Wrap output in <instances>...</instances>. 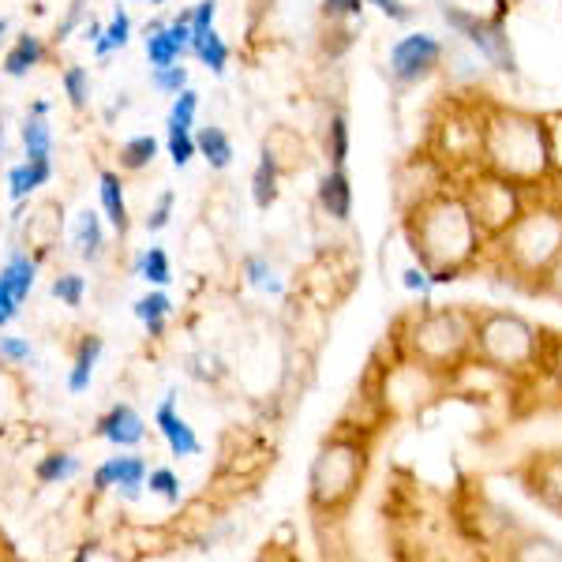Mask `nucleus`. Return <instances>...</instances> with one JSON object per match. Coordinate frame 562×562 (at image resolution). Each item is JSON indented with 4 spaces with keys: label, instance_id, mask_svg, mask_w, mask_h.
<instances>
[{
    "label": "nucleus",
    "instance_id": "f257e3e1",
    "mask_svg": "<svg viewBox=\"0 0 562 562\" xmlns=\"http://www.w3.org/2000/svg\"><path fill=\"white\" fill-rule=\"evenodd\" d=\"M480 240L484 233L461 195H435L409 217V244L420 267L428 270L431 285L454 281L476 259Z\"/></svg>",
    "mask_w": 562,
    "mask_h": 562
},
{
    "label": "nucleus",
    "instance_id": "f03ea898",
    "mask_svg": "<svg viewBox=\"0 0 562 562\" xmlns=\"http://www.w3.org/2000/svg\"><path fill=\"white\" fill-rule=\"evenodd\" d=\"M480 154L492 173L514 184H537L555 166V147L540 116L510 113V109L487 116V124L480 128Z\"/></svg>",
    "mask_w": 562,
    "mask_h": 562
},
{
    "label": "nucleus",
    "instance_id": "7ed1b4c3",
    "mask_svg": "<svg viewBox=\"0 0 562 562\" xmlns=\"http://www.w3.org/2000/svg\"><path fill=\"white\" fill-rule=\"evenodd\" d=\"M368 469V450L352 435H338V439H326L323 450L312 461V473H307V503L319 514H338L357 498L360 484H364Z\"/></svg>",
    "mask_w": 562,
    "mask_h": 562
},
{
    "label": "nucleus",
    "instance_id": "20e7f679",
    "mask_svg": "<svg viewBox=\"0 0 562 562\" xmlns=\"http://www.w3.org/2000/svg\"><path fill=\"white\" fill-rule=\"evenodd\" d=\"M473 349L498 371H521L540 360V334L514 312H487L473 323Z\"/></svg>",
    "mask_w": 562,
    "mask_h": 562
},
{
    "label": "nucleus",
    "instance_id": "39448f33",
    "mask_svg": "<svg viewBox=\"0 0 562 562\" xmlns=\"http://www.w3.org/2000/svg\"><path fill=\"white\" fill-rule=\"evenodd\" d=\"M409 352L428 371L458 368L473 349V323L465 315L439 307V312H424L420 319L409 326Z\"/></svg>",
    "mask_w": 562,
    "mask_h": 562
},
{
    "label": "nucleus",
    "instance_id": "423d86ee",
    "mask_svg": "<svg viewBox=\"0 0 562 562\" xmlns=\"http://www.w3.org/2000/svg\"><path fill=\"white\" fill-rule=\"evenodd\" d=\"M506 259L525 278H540L551 259L562 251V214L559 211H529L503 233Z\"/></svg>",
    "mask_w": 562,
    "mask_h": 562
},
{
    "label": "nucleus",
    "instance_id": "0eeeda50",
    "mask_svg": "<svg viewBox=\"0 0 562 562\" xmlns=\"http://www.w3.org/2000/svg\"><path fill=\"white\" fill-rule=\"evenodd\" d=\"M521 184L498 177L487 169V177H480L473 184V192L465 195L469 211H473L480 233H492V237H503L514 222L521 217Z\"/></svg>",
    "mask_w": 562,
    "mask_h": 562
},
{
    "label": "nucleus",
    "instance_id": "6e6552de",
    "mask_svg": "<svg viewBox=\"0 0 562 562\" xmlns=\"http://www.w3.org/2000/svg\"><path fill=\"white\" fill-rule=\"evenodd\" d=\"M442 20H447L461 38H469L480 49V57L487 65H495L498 71H518V57H514V45H510V34H506V4L503 12L492 15V20H480V15L465 12V8H442Z\"/></svg>",
    "mask_w": 562,
    "mask_h": 562
},
{
    "label": "nucleus",
    "instance_id": "1a4fd4ad",
    "mask_svg": "<svg viewBox=\"0 0 562 562\" xmlns=\"http://www.w3.org/2000/svg\"><path fill=\"white\" fill-rule=\"evenodd\" d=\"M442 60V42L435 34H405L390 45V76L397 83H420Z\"/></svg>",
    "mask_w": 562,
    "mask_h": 562
},
{
    "label": "nucleus",
    "instance_id": "9d476101",
    "mask_svg": "<svg viewBox=\"0 0 562 562\" xmlns=\"http://www.w3.org/2000/svg\"><path fill=\"white\" fill-rule=\"evenodd\" d=\"M147 458L143 454H116V458H105L102 465L90 473V487L94 495H105V492H116L124 503H135L143 492H147Z\"/></svg>",
    "mask_w": 562,
    "mask_h": 562
},
{
    "label": "nucleus",
    "instance_id": "9b49d317",
    "mask_svg": "<svg viewBox=\"0 0 562 562\" xmlns=\"http://www.w3.org/2000/svg\"><path fill=\"white\" fill-rule=\"evenodd\" d=\"M143 49H147L150 68L177 65L192 53V26H188V12H180L177 20L161 23L154 20L143 26Z\"/></svg>",
    "mask_w": 562,
    "mask_h": 562
},
{
    "label": "nucleus",
    "instance_id": "f8f14e48",
    "mask_svg": "<svg viewBox=\"0 0 562 562\" xmlns=\"http://www.w3.org/2000/svg\"><path fill=\"white\" fill-rule=\"evenodd\" d=\"M94 435H98V439H105L109 447H116V450H135L143 439H147V420H143L135 405L116 402V405H109L102 416H98Z\"/></svg>",
    "mask_w": 562,
    "mask_h": 562
},
{
    "label": "nucleus",
    "instance_id": "ddd939ff",
    "mask_svg": "<svg viewBox=\"0 0 562 562\" xmlns=\"http://www.w3.org/2000/svg\"><path fill=\"white\" fill-rule=\"evenodd\" d=\"M154 428H158V435L166 439V447L173 458H199L203 454V442H199L195 428L177 413V390H169V394L161 397L158 413H154Z\"/></svg>",
    "mask_w": 562,
    "mask_h": 562
},
{
    "label": "nucleus",
    "instance_id": "4468645a",
    "mask_svg": "<svg viewBox=\"0 0 562 562\" xmlns=\"http://www.w3.org/2000/svg\"><path fill=\"white\" fill-rule=\"evenodd\" d=\"M45 60H49V45H45V38H38V34H31V31H23V34H15L12 45L4 49V57H0V76L26 79L34 68H42Z\"/></svg>",
    "mask_w": 562,
    "mask_h": 562
},
{
    "label": "nucleus",
    "instance_id": "2eb2a0df",
    "mask_svg": "<svg viewBox=\"0 0 562 562\" xmlns=\"http://www.w3.org/2000/svg\"><path fill=\"white\" fill-rule=\"evenodd\" d=\"M98 203H102V217L116 237H128L132 214H128V195H124V177L121 169H102L98 173Z\"/></svg>",
    "mask_w": 562,
    "mask_h": 562
},
{
    "label": "nucleus",
    "instance_id": "dca6fc26",
    "mask_svg": "<svg viewBox=\"0 0 562 562\" xmlns=\"http://www.w3.org/2000/svg\"><path fill=\"white\" fill-rule=\"evenodd\" d=\"M71 244H76L79 259L83 262H98L105 256L109 240H105V217L98 211H90V206H83V211L76 214V222H71Z\"/></svg>",
    "mask_w": 562,
    "mask_h": 562
},
{
    "label": "nucleus",
    "instance_id": "f3484780",
    "mask_svg": "<svg viewBox=\"0 0 562 562\" xmlns=\"http://www.w3.org/2000/svg\"><path fill=\"white\" fill-rule=\"evenodd\" d=\"M53 180V161H15L12 169H8L4 177V192L12 203H26V199H34L38 188H45Z\"/></svg>",
    "mask_w": 562,
    "mask_h": 562
},
{
    "label": "nucleus",
    "instance_id": "a211bd4d",
    "mask_svg": "<svg viewBox=\"0 0 562 562\" xmlns=\"http://www.w3.org/2000/svg\"><path fill=\"white\" fill-rule=\"evenodd\" d=\"M105 352V341L98 334H83L76 346V357H71V368H68V394H87L90 383H94V371H98V360Z\"/></svg>",
    "mask_w": 562,
    "mask_h": 562
},
{
    "label": "nucleus",
    "instance_id": "6ab92c4d",
    "mask_svg": "<svg viewBox=\"0 0 562 562\" xmlns=\"http://www.w3.org/2000/svg\"><path fill=\"white\" fill-rule=\"evenodd\" d=\"M319 206L326 217H334V222H349L352 217V180L346 169H334L330 173H323L319 180Z\"/></svg>",
    "mask_w": 562,
    "mask_h": 562
},
{
    "label": "nucleus",
    "instance_id": "aec40b11",
    "mask_svg": "<svg viewBox=\"0 0 562 562\" xmlns=\"http://www.w3.org/2000/svg\"><path fill=\"white\" fill-rule=\"evenodd\" d=\"M195 150L214 173H225V169L233 166V158H237V147H233L229 132L217 128V124H203V128L195 132Z\"/></svg>",
    "mask_w": 562,
    "mask_h": 562
},
{
    "label": "nucleus",
    "instance_id": "412c9836",
    "mask_svg": "<svg viewBox=\"0 0 562 562\" xmlns=\"http://www.w3.org/2000/svg\"><path fill=\"white\" fill-rule=\"evenodd\" d=\"M132 312H135V319L143 323L147 338H161V334H166L169 315H173V296H169L166 289L150 285V293H143L139 301L132 304Z\"/></svg>",
    "mask_w": 562,
    "mask_h": 562
},
{
    "label": "nucleus",
    "instance_id": "4be33fe9",
    "mask_svg": "<svg viewBox=\"0 0 562 562\" xmlns=\"http://www.w3.org/2000/svg\"><path fill=\"white\" fill-rule=\"evenodd\" d=\"M79 458L71 450H49L45 458L34 461V480L45 487H57V484H68L71 476H79Z\"/></svg>",
    "mask_w": 562,
    "mask_h": 562
},
{
    "label": "nucleus",
    "instance_id": "5701e85b",
    "mask_svg": "<svg viewBox=\"0 0 562 562\" xmlns=\"http://www.w3.org/2000/svg\"><path fill=\"white\" fill-rule=\"evenodd\" d=\"M20 143H23V158L26 161H53V132L45 116L26 113L23 128H20Z\"/></svg>",
    "mask_w": 562,
    "mask_h": 562
},
{
    "label": "nucleus",
    "instance_id": "b1692460",
    "mask_svg": "<svg viewBox=\"0 0 562 562\" xmlns=\"http://www.w3.org/2000/svg\"><path fill=\"white\" fill-rule=\"evenodd\" d=\"M158 150H161L158 135H132V139H124L121 150H116L121 173H143V169H150L154 158H158Z\"/></svg>",
    "mask_w": 562,
    "mask_h": 562
},
{
    "label": "nucleus",
    "instance_id": "393cba45",
    "mask_svg": "<svg viewBox=\"0 0 562 562\" xmlns=\"http://www.w3.org/2000/svg\"><path fill=\"white\" fill-rule=\"evenodd\" d=\"M278 180H281L278 161L270 158L267 150H262V154H259L256 173H251V203H256L259 211H270V206L278 203Z\"/></svg>",
    "mask_w": 562,
    "mask_h": 562
},
{
    "label": "nucleus",
    "instance_id": "a878e982",
    "mask_svg": "<svg viewBox=\"0 0 562 562\" xmlns=\"http://www.w3.org/2000/svg\"><path fill=\"white\" fill-rule=\"evenodd\" d=\"M132 274L135 278H143L147 285H158V289H166L169 281H173V262H169V251L166 248H147V251H139L132 262Z\"/></svg>",
    "mask_w": 562,
    "mask_h": 562
},
{
    "label": "nucleus",
    "instance_id": "bb28decb",
    "mask_svg": "<svg viewBox=\"0 0 562 562\" xmlns=\"http://www.w3.org/2000/svg\"><path fill=\"white\" fill-rule=\"evenodd\" d=\"M192 57L206 71H214V76H225V68H229V45H225V38L217 34V26L206 31L203 38H192Z\"/></svg>",
    "mask_w": 562,
    "mask_h": 562
},
{
    "label": "nucleus",
    "instance_id": "cd10ccee",
    "mask_svg": "<svg viewBox=\"0 0 562 562\" xmlns=\"http://www.w3.org/2000/svg\"><path fill=\"white\" fill-rule=\"evenodd\" d=\"M128 42H132V15H128V8H116L113 20L105 23L102 38L90 45V49H94V57H98V60H105L109 53H121Z\"/></svg>",
    "mask_w": 562,
    "mask_h": 562
},
{
    "label": "nucleus",
    "instance_id": "c85d7f7f",
    "mask_svg": "<svg viewBox=\"0 0 562 562\" xmlns=\"http://www.w3.org/2000/svg\"><path fill=\"white\" fill-rule=\"evenodd\" d=\"M532 492H537L548 506L562 510V454L537 461V476H532Z\"/></svg>",
    "mask_w": 562,
    "mask_h": 562
},
{
    "label": "nucleus",
    "instance_id": "c756f323",
    "mask_svg": "<svg viewBox=\"0 0 562 562\" xmlns=\"http://www.w3.org/2000/svg\"><path fill=\"white\" fill-rule=\"evenodd\" d=\"M60 90H65L68 105L76 109V113H83V109L90 105V90H94V83H90V68L68 65L65 71H60Z\"/></svg>",
    "mask_w": 562,
    "mask_h": 562
},
{
    "label": "nucleus",
    "instance_id": "7c9ffc66",
    "mask_svg": "<svg viewBox=\"0 0 562 562\" xmlns=\"http://www.w3.org/2000/svg\"><path fill=\"white\" fill-rule=\"evenodd\" d=\"M326 158H330L334 169H346L349 161V116L334 113L326 121Z\"/></svg>",
    "mask_w": 562,
    "mask_h": 562
},
{
    "label": "nucleus",
    "instance_id": "2f4dec72",
    "mask_svg": "<svg viewBox=\"0 0 562 562\" xmlns=\"http://www.w3.org/2000/svg\"><path fill=\"white\" fill-rule=\"evenodd\" d=\"M195 116H199V90L188 83L180 94H173V105H169V116H166V128L195 132Z\"/></svg>",
    "mask_w": 562,
    "mask_h": 562
},
{
    "label": "nucleus",
    "instance_id": "473e14b6",
    "mask_svg": "<svg viewBox=\"0 0 562 562\" xmlns=\"http://www.w3.org/2000/svg\"><path fill=\"white\" fill-rule=\"evenodd\" d=\"M49 293H53V301H60L65 307H83V301H87V278L76 274V270H68V274H57V278H53V285H49Z\"/></svg>",
    "mask_w": 562,
    "mask_h": 562
},
{
    "label": "nucleus",
    "instance_id": "72a5a7b5",
    "mask_svg": "<svg viewBox=\"0 0 562 562\" xmlns=\"http://www.w3.org/2000/svg\"><path fill=\"white\" fill-rule=\"evenodd\" d=\"M147 487H150V495L166 498L169 506H180V498H184V487H180V476H177L169 465L150 469V473H147Z\"/></svg>",
    "mask_w": 562,
    "mask_h": 562
},
{
    "label": "nucleus",
    "instance_id": "f704fd0d",
    "mask_svg": "<svg viewBox=\"0 0 562 562\" xmlns=\"http://www.w3.org/2000/svg\"><path fill=\"white\" fill-rule=\"evenodd\" d=\"M188 68H184V60H177V65H161V68H150V87L158 90V94H180V90L188 87Z\"/></svg>",
    "mask_w": 562,
    "mask_h": 562
},
{
    "label": "nucleus",
    "instance_id": "c9c22d12",
    "mask_svg": "<svg viewBox=\"0 0 562 562\" xmlns=\"http://www.w3.org/2000/svg\"><path fill=\"white\" fill-rule=\"evenodd\" d=\"M244 278H248V285L262 289V293H281V281L274 274V267H270L267 256H248L244 259Z\"/></svg>",
    "mask_w": 562,
    "mask_h": 562
},
{
    "label": "nucleus",
    "instance_id": "e433bc0d",
    "mask_svg": "<svg viewBox=\"0 0 562 562\" xmlns=\"http://www.w3.org/2000/svg\"><path fill=\"white\" fill-rule=\"evenodd\" d=\"M166 150H169V161L177 169H188L192 158H199L195 150V132H180V128H166Z\"/></svg>",
    "mask_w": 562,
    "mask_h": 562
},
{
    "label": "nucleus",
    "instance_id": "4c0bfd02",
    "mask_svg": "<svg viewBox=\"0 0 562 562\" xmlns=\"http://www.w3.org/2000/svg\"><path fill=\"white\" fill-rule=\"evenodd\" d=\"M34 360V346L31 338H20V334H4L0 330V364L4 368H23Z\"/></svg>",
    "mask_w": 562,
    "mask_h": 562
},
{
    "label": "nucleus",
    "instance_id": "58836bf2",
    "mask_svg": "<svg viewBox=\"0 0 562 562\" xmlns=\"http://www.w3.org/2000/svg\"><path fill=\"white\" fill-rule=\"evenodd\" d=\"M514 559L529 562V559H548V562H562V548L555 540H543V537H532V540H521L518 548L510 551Z\"/></svg>",
    "mask_w": 562,
    "mask_h": 562
},
{
    "label": "nucleus",
    "instance_id": "ea45409f",
    "mask_svg": "<svg viewBox=\"0 0 562 562\" xmlns=\"http://www.w3.org/2000/svg\"><path fill=\"white\" fill-rule=\"evenodd\" d=\"M173 206H177V192L173 188H166V192H161L158 199H154V206L147 211V233H161L166 229L169 222H173Z\"/></svg>",
    "mask_w": 562,
    "mask_h": 562
},
{
    "label": "nucleus",
    "instance_id": "a19ab883",
    "mask_svg": "<svg viewBox=\"0 0 562 562\" xmlns=\"http://www.w3.org/2000/svg\"><path fill=\"white\" fill-rule=\"evenodd\" d=\"M217 20V0H199L188 8V26H192V38H203L206 31H214Z\"/></svg>",
    "mask_w": 562,
    "mask_h": 562
},
{
    "label": "nucleus",
    "instance_id": "79ce46f5",
    "mask_svg": "<svg viewBox=\"0 0 562 562\" xmlns=\"http://www.w3.org/2000/svg\"><path fill=\"white\" fill-rule=\"evenodd\" d=\"M83 23H87V4H83V0H71V4H68V15L57 23V31H53V45H65Z\"/></svg>",
    "mask_w": 562,
    "mask_h": 562
},
{
    "label": "nucleus",
    "instance_id": "37998d69",
    "mask_svg": "<svg viewBox=\"0 0 562 562\" xmlns=\"http://www.w3.org/2000/svg\"><path fill=\"white\" fill-rule=\"evenodd\" d=\"M364 0H323L326 20H360L364 15Z\"/></svg>",
    "mask_w": 562,
    "mask_h": 562
},
{
    "label": "nucleus",
    "instance_id": "c03bdc74",
    "mask_svg": "<svg viewBox=\"0 0 562 562\" xmlns=\"http://www.w3.org/2000/svg\"><path fill=\"white\" fill-rule=\"evenodd\" d=\"M20 312H23V304L15 301L12 289H8L4 281H0V330H8V326L20 319Z\"/></svg>",
    "mask_w": 562,
    "mask_h": 562
},
{
    "label": "nucleus",
    "instance_id": "a18cd8bd",
    "mask_svg": "<svg viewBox=\"0 0 562 562\" xmlns=\"http://www.w3.org/2000/svg\"><path fill=\"white\" fill-rule=\"evenodd\" d=\"M540 285H543V293H551V296H559V301H562V251L551 259V267L540 274Z\"/></svg>",
    "mask_w": 562,
    "mask_h": 562
},
{
    "label": "nucleus",
    "instance_id": "49530a36",
    "mask_svg": "<svg viewBox=\"0 0 562 562\" xmlns=\"http://www.w3.org/2000/svg\"><path fill=\"white\" fill-rule=\"evenodd\" d=\"M364 4H375L379 12H383L386 20H394V23H409L413 20V8H405L402 0H364Z\"/></svg>",
    "mask_w": 562,
    "mask_h": 562
},
{
    "label": "nucleus",
    "instance_id": "de8ad7c7",
    "mask_svg": "<svg viewBox=\"0 0 562 562\" xmlns=\"http://www.w3.org/2000/svg\"><path fill=\"white\" fill-rule=\"evenodd\" d=\"M428 285H431V278H428V270H424V267L405 270V289H413V293H428Z\"/></svg>",
    "mask_w": 562,
    "mask_h": 562
},
{
    "label": "nucleus",
    "instance_id": "09e8293b",
    "mask_svg": "<svg viewBox=\"0 0 562 562\" xmlns=\"http://www.w3.org/2000/svg\"><path fill=\"white\" fill-rule=\"evenodd\" d=\"M102 31H105V26H102V23H94V20H87L83 26H79V38H83L87 45H94L98 38H102Z\"/></svg>",
    "mask_w": 562,
    "mask_h": 562
},
{
    "label": "nucleus",
    "instance_id": "8fccbe9b",
    "mask_svg": "<svg viewBox=\"0 0 562 562\" xmlns=\"http://www.w3.org/2000/svg\"><path fill=\"white\" fill-rule=\"evenodd\" d=\"M551 371H555V379H559V386H562V341L555 346V357H551Z\"/></svg>",
    "mask_w": 562,
    "mask_h": 562
},
{
    "label": "nucleus",
    "instance_id": "3c124183",
    "mask_svg": "<svg viewBox=\"0 0 562 562\" xmlns=\"http://www.w3.org/2000/svg\"><path fill=\"white\" fill-rule=\"evenodd\" d=\"M26 113H34V116H49V102L45 98H38V102H31V109Z\"/></svg>",
    "mask_w": 562,
    "mask_h": 562
},
{
    "label": "nucleus",
    "instance_id": "603ef678",
    "mask_svg": "<svg viewBox=\"0 0 562 562\" xmlns=\"http://www.w3.org/2000/svg\"><path fill=\"white\" fill-rule=\"evenodd\" d=\"M8 34H12V23H8V20H0V45L8 42Z\"/></svg>",
    "mask_w": 562,
    "mask_h": 562
},
{
    "label": "nucleus",
    "instance_id": "864d4df0",
    "mask_svg": "<svg viewBox=\"0 0 562 562\" xmlns=\"http://www.w3.org/2000/svg\"><path fill=\"white\" fill-rule=\"evenodd\" d=\"M0 154H4V124H0Z\"/></svg>",
    "mask_w": 562,
    "mask_h": 562
},
{
    "label": "nucleus",
    "instance_id": "5fc2aeb1",
    "mask_svg": "<svg viewBox=\"0 0 562 562\" xmlns=\"http://www.w3.org/2000/svg\"><path fill=\"white\" fill-rule=\"evenodd\" d=\"M147 4H166V0H147Z\"/></svg>",
    "mask_w": 562,
    "mask_h": 562
},
{
    "label": "nucleus",
    "instance_id": "6e6d98bb",
    "mask_svg": "<svg viewBox=\"0 0 562 562\" xmlns=\"http://www.w3.org/2000/svg\"><path fill=\"white\" fill-rule=\"evenodd\" d=\"M0 548H4V537H0ZM0 555H4V551H0Z\"/></svg>",
    "mask_w": 562,
    "mask_h": 562
},
{
    "label": "nucleus",
    "instance_id": "4d7b16f0",
    "mask_svg": "<svg viewBox=\"0 0 562 562\" xmlns=\"http://www.w3.org/2000/svg\"><path fill=\"white\" fill-rule=\"evenodd\" d=\"M0 371H4V364H0Z\"/></svg>",
    "mask_w": 562,
    "mask_h": 562
}]
</instances>
